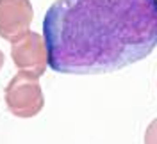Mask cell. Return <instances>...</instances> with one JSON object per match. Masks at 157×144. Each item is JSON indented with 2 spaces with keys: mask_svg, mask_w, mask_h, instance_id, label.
Segmentation results:
<instances>
[{
  "mask_svg": "<svg viewBox=\"0 0 157 144\" xmlns=\"http://www.w3.org/2000/svg\"><path fill=\"white\" fill-rule=\"evenodd\" d=\"M6 105L13 116L29 119L38 116L45 107V96L39 86V75L34 71L20 69L9 80L4 91Z\"/></svg>",
  "mask_w": 157,
  "mask_h": 144,
  "instance_id": "obj_2",
  "label": "cell"
},
{
  "mask_svg": "<svg viewBox=\"0 0 157 144\" xmlns=\"http://www.w3.org/2000/svg\"><path fill=\"white\" fill-rule=\"evenodd\" d=\"M4 62H6V55H4V52L0 50V69L4 68Z\"/></svg>",
  "mask_w": 157,
  "mask_h": 144,
  "instance_id": "obj_6",
  "label": "cell"
},
{
  "mask_svg": "<svg viewBox=\"0 0 157 144\" xmlns=\"http://www.w3.org/2000/svg\"><path fill=\"white\" fill-rule=\"evenodd\" d=\"M11 59L18 69L34 71L41 77L48 68V52L45 38L38 32L27 30L20 38L11 41Z\"/></svg>",
  "mask_w": 157,
  "mask_h": 144,
  "instance_id": "obj_3",
  "label": "cell"
},
{
  "mask_svg": "<svg viewBox=\"0 0 157 144\" xmlns=\"http://www.w3.org/2000/svg\"><path fill=\"white\" fill-rule=\"evenodd\" d=\"M145 142L147 144H157V117L148 125L147 134H145Z\"/></svg>",
  "mask_w": 157,
  "mask_h": 144,
  "instance_id": "obj_5",
  "label": "cell"
},
{
  "mask_svg": "<svg viewBox=\"0 0 157 144\" xmlns=\"http://www.w3.org/2000/svg\"><path fill=\"white\" fill-rule=\"evenodd\" d=\"M34 20L30 0H0V38L14 41L29 30Z\"/></svg>",
  "mask_w": 157,
  "mask_h": 144,
  "instance_id": "obj_4",
  "label": "cell"
},
{
  "mask_svg": "<svg viewBox=\"0 0 157 144\" xmlns=\"http://www.w3.org/2000/svg\"><path fill=\"white\" fill-rule=\"evenodd\" d=\"M43 38L56 73H113L155 50L157 0H56Z\"/></svg>",
  "mask_w": 157,
  "mask_h": 144,
  "instance_id": "obj_1",
  "label": "cell"
}]
</instances>
